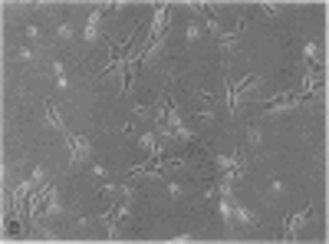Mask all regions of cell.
Listing matches in <instances>:
<instances>
[{
  "mask_svg": "<svg viewBox=\"0 0 329 244\" xmlns=\"http://www.w3.org/2000/svg\"><path fill=\"white\" fill-rule=\"evenodd\" d=\"M306 96L303 92H283L280 99H270L267 102V112H283V109H296V106H303Z\"/></svg>",
  "mask_w": 329,
  "mask_h": 244,
  "instance_id": "1",
  "label": "cell"
},
{
  "mask_svg": "<svg viewBox=\"0 0 329 244\" xmlns=\"http://www.w3.org/2000/svg\"><path fill=\"white\" fill-rule=\"evenodd\" d=\"M63 135H66V142H69V149H73V165H82V158L89 155V142L79 139V135H69V132H63Z\"/></svg>",
  "mask_w": 329,
  "mask_h": 244,
  "instance_id": "2",
  "label": "cell"
},
{
  "mask_svg": "<svg viewBox=\"0 0 329 244\" xmlns=\"http://www.w3.org/2000/svg\"><path fill=\"white\" fill-rule=\"evenodd\" d=\"M99 27H102V10H92L86 20V30H82V36H86V43H96L99 40Z\"/></svg>",
  "mask_w": 329,
  "mask_h": 244,
  "instance_id": "3",
  "label": "cell"
},
{
  "mask_svg": "<svg viewBox=\"0 0 329 244\" xmlns=\"http://www.w3.org/2000/svg\"><path fill=\"white\" fill-rule=\"evenodd\" d=\"M306 221H313V208L300 211V214H293V218H286V238H293V234H296V228H303Z\"/></svg>",
  "mask_w": 329,
  "mask_h": 244,
  "instance_id": "4",
  "label": "cell"
},
{
  "mask_svg": "<svg viewBox=\"0 0 329 244\" xmlns=\"http://www.w3.org/2000/svg\"><path fill=\"white\" fill-rule=\"evenodd\" d=\"M306 60H309V69H319V66H323V53H319V43H316V40H309V43H306Z\"/></svg>",
  "mask_w": 329,
  "mask_h": 244,
  "instance_id": "5",
  "label": "cell"
},
{
  "mask_svg": "<svg viewBox=\"0 0 329 244\" xmlns=\"http://www.w3.org/2000/svg\"><path fill=\"white\" fill-rule=\"evenodd\" d=\"M234 218L241 224H247V228H257V218H253L250 208H244V205H234Z\"/></svg>",
  "mask_w": 329,
  "mask_h": 244,
  "instance_id": "6",
  "label": "cell"
},
{
  "mask_svg": "<svg viewBox=\"0 0 329 244\" xmlns=\"http://www.w3.org/2000/svg\"><path fill=\"white\" fill-rule=\"evenodd\" d=\"M46 119H50V125H53V129L66 132V129H63V119H59V112H56V106H53V102H46Z\"/></svg>",
  "mask_w": 329,
  "mask_h": 244,
  "instance_id": "7",
  "label": "cell"
},
{
  "mask_svg": "<svg viewBox=\"0 0 329 244\" xmlns=\"http://www.w3.org/2000/svg\"><path fill=\"white\" fill-rule=\"evenodd\" d=\"M89 178H92V182H99V185H102V182H106V178H109V172H106V165H102V162H96V165L89 168Z\"/></svg>",
  "mask_w": 329,
  "mask_h": 244,
  "instance_id": "8",
  "label": "cell"
},
{
  "mask_svg": "<svg viewBox=\"0 0 329 244\" xmlns=\"http://www.w3.org/2000/svg\"><path fill=\"white\" fill-rule=\"evenodd\" d=\"M138 145H142L145 152H148V155H152L155 149H158V135H155V132H148V135H142V139H138Z\"/></svg>",
  "mask_w": 329,
  "mask_h": 244,
  "instance_id": "9",
  "label": "cell"
},
{
  "mask_svg": "<svg viewBox=\"0 0 329 244\" xmlns=\"http://www.w3.org/2000/svg\"><path fill=\"white\" fill-rule=\"evenodd\" d=\"M53 79H56V86L66 89V66L63 63H53Z\"/></svg>",
  "mask_w": 329,
  "mask_h": 244,
  "instance_id": "10",
  "label": "cell"
},
{
  "mask_svg": "<svg viewBox=\"0 0 329 244\" xmlns=\"http://www.w3.org/2000/svg\"><path fill=\"white\" fill-rule=\"evenodd\" d=\"M247 142H250L253 149H257V145H260V129H257V125H253V122H247Z\"/></svg>",
  "mask_w": 329,
  "mask_h": 244,
  "instance_id": "11",
  "label": "cell"
},
{
  "mask_svg": "<svg viewBox=\"0 0 329 244\" xmlns=\"http://www.w3.org/2000/svg\"><path fill=\"white\" fill-rule=\"evenodd\" d=\"M73 36V23H59V40H69Z\"/></svg>",
  "mask_w": 329,
  "mask_h": 244,
  "instance_id": "12",
  "label": "cell"
},
{
  "mask_svg": "<svg viewBox=\"0 0 329 244\" xmlns=\"http://www.w3.org/2000/svg\"><path fill=\"white\" fill-rule=\"evenodd\" d=\"M197 36H201V27L191 20V23H188V40H197Z\"/></svg>",
  "mask_w": 329,
  "mask_h": 244,
  "instance_id": "13",
  "label": "cell"
},
{
  "mask_svg": "<svg viewBox=\"0 0 329 244\" xmlns=\"http://www.w3.org/2000/svg\"><path fill=\"white\" fill-rule=\"evenodd\" d=\"M168 191H171V198H181V195H185V188H181L178 182H171V185H168Z\"/></svg>",
  "mask_w": 329,
  "mask_h": 244,
  "instance_id": "14",
  "label": "cell"
},
{
  "mask_svg": "<svg viewBox=\"0 0 329 244\" xmlns=\"http://www.w3.org/2000/svg\"><path fill=\"white\" fill-rule=\"evenodd\" d=\"M17 56H20L23 63H30V60H33V53H30V50H27V46H23V50H20V53H17Z\"/></svg>",
  "mask_w": 329,
  "mask_h": 244,
  "instance_id": "15",
  "label": "cell"
},
{
  "mask_svg": "<svg viewBox=\"0 0 329 244\" xmlns=\"http://www.w3.org/2000/svg\"><path fill=\"white\" fill-rule=\"evenodd\" d=\"M270 191H274V195H283V191H286L283 182H274V185H270Z\"/></svg>",
  "mask_w": 329,
  "mask_h": 244,
  "instance_id": "16",
  "label": "cell"
}]
</instances>
